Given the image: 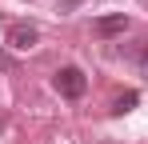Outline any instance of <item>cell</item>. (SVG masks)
<instances>
[{"label":"cell","mask_w":148,"mask_h":144,"mask_svg":"<svg viewBox=\"0 0 148 144\" xmlns=\"http://www.w3.org/2000/svg\"><path fill=\"white\" fill-rule=\"evenodd\" d=\"M52 88L64 96V100H80V96L88 92V76H84L80 68H72V64H68V68H60L56 76H52Z\"/></svg>","instance_id":"6da1fadb"},{"label":"cell","mask_w":148,"mask_h":144,"mask_svg":"<svg viewBox=\"0 0 148 144\" xmlns=\"http://www.w3.org/2000/svg\"><path fill=\"white\" fill-rule=\"evenodd\" d=\"M36 40H40L36 24H12V28H8V44L16 48V52H28V48H36Z\"/></svg>","instance_id":"7a4b0ae2"},{"label":"cell","mask_w":148,"mask_h":144,"mask_svg":"<svg viewBox=\"0 0 148 144\" xmlns=\"http://www.w3.org/2000/svg\"><path fill=\"white\" fill-rule=\"evenodd\" d=\"M124 28H128V16H124V12H116V16H100V20L92 24L96 36H120Z\"/></svg>","instance_id":"3957f363"},{"label":"cell","mask_w":148,"mask_h":144,"mask_svg":"<svg viewBox=\"0 0 148 144\" xmlns=\"http://www.w3.org/2000/svg\"><path fill=\"white\" fill-rule=\"evenodd\" d=\"M136 100H140V96L132 92V88H128V92H120L116 100H112V116H124V112H132V108H136Z\"/></svg>","instance_id":"277c9868"},{"label":"cell","mask_w":148,"mask_h":144,"mask_svg":"<svg viewBox=\"0 0 148 144\" xmlns=\"http://www.w3.org/2000/svg\"><path fill=\"white\" fill-rule=\"evenodd\" d=\"M140 72L148 76V40H144V48H140Z\"/></svg>","instance_id":"5b68a950"},{"label":"cell","mask_w":148,"mask_h":144,"mask_svg":"<svg viewBox=\"0 0 148 144\" xmlns=\"http://www.w3.org/2000/svg\"><path fill=\"white\" fill-rule=\"evenodd\" d=\"M76 4H84V0H60V12H72Z\"/></svg>","instance_id":"8992f818"},{"label":"cell","mask_w":148,"mask_h":144,"mask_svg":"<svg viewBox=\"0 0 148 144\" xmlns=\"http://www.w3.org/2000/svg\"><path fill=\"white\" fill-rule=\"evenodd\" d=\"M0 68H12V56L8 52H0Z\"/></svg>","instance_id":"52a82bcc"},{"label":"cell","mask_w":148,"mask_h":144,"mask_svg":"<svg viewBox=\"0 0 148 144\" xmlns=\"http://www.w3.org/2000/svg\"><path fill=\"white\" fill-rule=\"evenodd\" d=\"M144 4H148V0H144Z\"/></svg>","instance_id":"ba28073f"}]
</instances>
